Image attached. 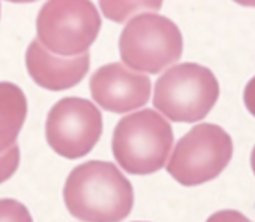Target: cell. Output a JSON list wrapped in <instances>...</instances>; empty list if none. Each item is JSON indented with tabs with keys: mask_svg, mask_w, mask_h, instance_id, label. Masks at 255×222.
Instances as JSON below:
<instances>
[{
	"mask_svg": "<svg viewBox=\"0 0 255 222\" xmlns=\"http://www.w3.org/2000/svg\"><path fill=\"white\" fill-rule=\"evenodd\" d=\"M242 6H247V7H255V0H233Z\"/></svg>",
	"mask_w": 255,
	"mask_h": 222,
	"instance_id": "16",
	"label": "cell"
},
{
	"mask_svg": "<svg viewBox=\"0 0 255 222\" xmlns=\"http://www.w3.org/2000/svg\"><path fill=\"white\" fill-rule=\"evenodd\" d=\"M182 51L184 39L178 25L155 12L133 16L120 36L121 60L134 72L160 73L175 64Z\"/></svg>",
	"mask_w": 255,
	"mask_h": 222,
	"instance_id": "4",
	"label": "cell"
},
{
	"mask_svg": "<svg viewBox=\"0 0 255 222\" xmlns=\"http://www.w3.org/2000/svg\"><path fill=\"white\" fill-rule=\"evenodd\" d=\"M206 222H253L250 218H247L244 214L238 212V211H220L215 212L214 215H211Z\"/></svg>",
	"mask_w": 255,
	"mask_h": 222,
	"instance_id": "14",
	"label": "cell"
},
{
	"mask_svg": "<svg viewBox=\"0 0 255 222\" xmlns=\"http://www.w3.org/2000/svg\"><path fill=\"white\" fill-rule=\"evenodd\" d=\"M251 167H253V172H254L255 175V146L254 149H253V154H251Z\"/></svg>",
	"mask_w": 255,
	"mask_h": 222,
	"instance_id": "17",
	"label": "cell"
},
{
	"mask_svg": "<svg viewBox=\"0 0 255 222\" xmlns=\"http://www.w3.org/2000/svg\"><path fill=\"white\" fill-rule=\"evenodd\" d=\"M173 130L169 121L152 109H143L120 119L112 136V152L123 170L146 176L161 170L172 154Z\"/></svg>",
	"mask_w": 255,
	"mask_h": 222,
	"instance_id": "2",
	"label": "cell"
},
{
	"mask_svg": "<svg viewBox=\"0 0 255 222\" xmlns=\"http://www.w3.org/2000/svg\"><path fill=\"white\" fill-rule=\"evenodd\" d=\"M94 102L114 113L142 108L151 96V81L121 63H109L96 70L90 79Z\"/></svg>",
	"mask_w": 255,
	"mask_h": 222,
	"instance_id": "8",
	"label": "cell"
},
{
	"mask_svg": "<svg viewBox=\"0 0 255 222\" xmlns=\"http://www.w3.org/2000/svg\"><path fill=\"white\" fill-rule=\"evenodd\" d=\"M27 115V99L12 82H0V155L15 145Z\"/></svg>",
	"mask_w": 255,
	"mask_h": 222,
	"instance_id": "10",
	"label": "cell"
},
{
	"mask_svg": "<svg viewBox=\"0 0 255 222\" xmlns=\"http://www.w3.org/2000/svg\"><path fill=\"white\" fill-rule=\"evenodd\" d=\"M220 97L214 72L197 63L169 67L155 82L154 106L173 122H197L209 115Z\"/></svg>",
	"mask_w": 255,
	"mask_h": 222,
	"instance_id": "3",
	"label": "cell"
},
{
	"mask_svg": "<svg viewBox=\"0 0 255 222\" xmlns=\"http://www.w3.org/2000/svg\"><path fill=\"white\" fill-rule=\"evenodd\" d=\"M233 140L217 124H199L175 145L167 173L184 187H197L218 178L233 158Z\"/></svg>",
	"mask_w": 255,
	"mask_h": 222,
	"instance_id": "5",
	"label": "cell"
},
{
	"mask_svg": "<svg viewBox=\"0 0 255 222\" xmlns=\"http://www.w3.org/2000/svg\"><path fill=\"white\" fill-rule=\"evenodd\" d=\"M244 102L251 115L255 116V76L247 84L244 91Z\"/></svg>",
	"mask_w": 255,
	"mask_h": 222,
	"instance_id": "15",
	"label": "cell"
},
{
	"mask_svg": "<svg viewBox=\"0 0 255 222\" xmlns=\"http://www.w3.org/2000/svg\"><path fill=\"white\" fill-rule=\"evenodd\" d=\"M10 1H16V3H25V1H34V0H10Z\"/></svg>",
	"mask_w": 255,
	"mask_h": 222,
	"instance_id": "18",
	"label": "cell"
},
{
	"mask_svg": "<svg viewBox=\"0 0 255 222\" xmlns=\"http://www.w3.org/2000/svg\"><path fill=\"white\" fill-rule=\"evenodd\" d=\"M63 197L72 217L84 222L124 221L134 203L133 187L108 161H87L67 176Z\"/></svg>",
	"mask_w": 255,
	"mask_h": 222,
	"instance_id": "1",
	"label": "cell"
},
{
	"mask_svg": "<svg viewBox=\"0 0 255 222\" xmlns=\"http://www.w3.org/2000/svg\"><path fill=\"white\" fill-rule=\"evenodd\" d=\"M0 222H33L27 208L12 199L0 200Z\"/></svg>",
	"mask_w": 255,
	"mask_h": 222,
	"instance_id": "12",
	"label": "cell"
},
{
	"mask_svg": "<svg viewBox=\"0 0 255 222\" xmlns=\"http://www.w3.org/2000/svg\"><path fill=\"white\" fill-rule=\"evenodd\" d=\"M19 166V148L15 143L10 149L0 155V184L13 176Z\"/></svg>",
	"mask_w": 255,
	"mask_h": 222,
	"instance_id": "13",
	"label": "cell"
},
{
	"mask_svg": "<svg viewBox=\"0 0 255 222\" xmlns=\"http://www.w3.org/2000/svg\"><path fill=\"white\" fill-rule=\"evenodd\" d=\"M99 3L106 18L124 22L143 10H158L163 0H99Z\"/></svg>",
	"mask_w": 255,
	"mask_h": 222,
	"instance_id": "11",
	"label": "cell"
},
{
	"mask_svg": "<svg viewBox=\"0 0 255 222\" xmlns=\"http://www.w3.org/2000/svg\"><path fill=\"white\" fill-rule=\"evenodd\" d=\"M103 119L90 100L66 97L49 111L45 122L46 142L58 155L75 160L87 155L99 142Z\"/></svg>",
	"mask_w": 255,
	"mask_h": 222,
	"instance_id": "7",
	"label": "cell"
},
{
	"mask_svg": "<svg viewBox=\"0 0 255 222\" xmlns=\"http://www.w3.org/2000/svg\"><path fill=\"white\" fill-rule=\"evenodd\" d=\"M100 25V13L91 0H48L36 19L37 40L61 57L88 52Z\"/></svg>",
	"mask_w": 255,
	"mask_h": 222,
	"instance_id": "6",
	"label": "cell"
},
{
	"mask_svg": "<svg viewBox=\"0 0 255 222\" xmlns=\"http://www.w3.org/2000/svg\"><path fill=\"white\" fill-rule=\"evenodd\" d=\"M25 66L37 85L51 91H63L84 79L90 69V54L55 57L37 39H33L25 52Z\"/></svg>",
	"mask_w": 255,
	"mask_h": 222,
	"instance_id": "9",
	"label": "cell"
}]
</instances>
